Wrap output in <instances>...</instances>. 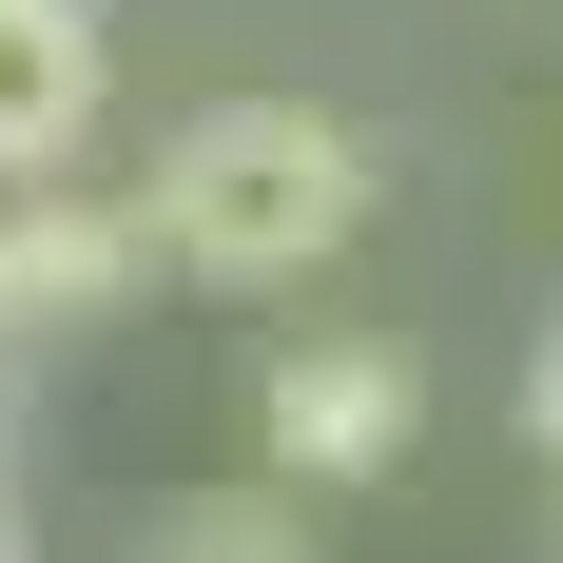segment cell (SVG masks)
<instances>
[{"label":"cell","mask_w":563,"mask_h":563,"mask_svg":"<svg viewBox=\"0 0 563 563\" xmlns=\"http://www.w3.org/2000/svg\"><path fill=\"white\" fill-rule=\"evenodd\" d=\"M525 408H544V466H563V331H544V389H525Z\"/></svg>","instance_id":"cell-6"},{"label":"cell","mask_w":563,"mask_h":563,"mask_svg":"<svg viewBox=\"0 0 563 563\" xmlns=\"http://www.w3.org/2000/svg\"><path fill=\"white\" fill-rule=\"evenodd\" d=\"M408 428H428V369H408L389 331H291L273 369H253V448H273V486H389Z\"/></svg>","instance_id":"cell-2"},{"label":"cell","mask_w":563,"mask_h":563,"mask_svg":"<svg viewBox=\"0 0 563 563\" xmlns=\"http://www.w3.org/2000/svg\"><path fill=\"white\" fill-rule=\"evenodd\" d=\"M156 563H311V506H291V486H195V506L156 525Z\"/></svg>","instance_id":"cell-5"},{"label":"cell","mask_w":563,"mask_h":563,"mask_svg":"<svg viewBox=\"0 0 563 563\" xmlns=\"http://www.w3.org/2000/svg\"><path fill=\"white\" fill-rule=\"evenodd\" d=\"M117 117V20L98 0H0V175H78Z\"/></svg>","instance_id":"cell-4"},{"label":"cell","mask_w":563,"mask_h":563,"mask_svg":"<svg viewBox=\"0 0 563 563\" xmlns=\"http://www.w3.org/2000/svg\"><path fill=\"white\" fill-rule=\"evenodd\" d=\"M369 136H350L331 98H214L175 117L156 175H136V214H156V273H214V291H291L331 273L350 233H369Z\"/></svg>","instance_id":"cell-1"},{"label":"cell","mask_w":563,"mask_h":563,"mask_svg":"<svg viewBox=\"0 0 563 563\" xmlns=\"http://www.w3.org/2000/svg\"><path fill=\"white\" fill-rule=\"evenodd\" d=\"M0 563H20V486H0Z\"/></svg>","instance_id":"cell-7"},{"label":"cell","mask_w":563,"mask_h":563,"mask_svg":"<svg viewBox=\"0 0 563 563\" xmlns=\"http://www.w3.org/2000/svg\"><path fill=\"white\" fill-rule=\"evenodd\" d=\"M156 273V214L98 175H0V331H98Z\"/></svg>","instance_id":"cell-3"}]
</instances>
